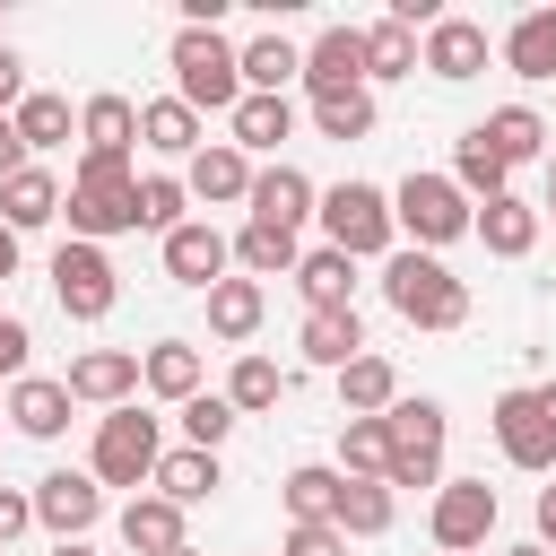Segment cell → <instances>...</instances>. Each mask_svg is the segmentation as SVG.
I'll use <instances>...</instances> for the list:
<instances>
[{
    "label": "cell",
    "instance_id": "cell-1",
    "mask_svg": "<svg viewBox=\"0 0 556 556\" xmlns=\"http://www.w3.org/2000/svg\"><path fill=\"white\" fill-rule=\"evenodd\" d=\"M61 217H70V243H104V235H139V165H130V156H87V148H78V165H70V200H61Z\"/></svg>",
    "mask_w": 556,
    "mask_h": 556
},
{
    "label": "cell",
    "instance_id": "cell-2",
    "mask_svg": "<svg viewBox=\"0 0 556 556\" xmlns=\"http://www.w3.org/2000/svg\"><path fill=\"white\" fill-rule=\"evenodd\" d=\"M165 70H174V96L191 113H235L243 104V43H226V26H174Z\"/></svg>",
    "mask_w": 556,
    "mask_h": 556
},
{
    "label": "cell",
    "instance_id": "cell-3",
    "mask_svg": "<svg viewBox=\"0 0 556 556\" xmlns=\"http://www.w3.org/2000/svg\"><path fill=\"white\" fill-rule=\"evenodd\" d=\"M382 304H391L408 330H460V321H469V287H460L434 252H417V243H400V252L382 261Z\"/></svg>",
    "mask_w": 556,
    "mask_h": 556
},
{
    "label": "cell",
    "instance_id": "cell-4",
    "mask_svg": "<svg viewBox=\"0 0 556 556\" xmlns=\"http://www.w3.org/2000/svg\"><path fill=\"white\" fill-rule=\"evenodd\" d=\"M321 243L348 261H391L400 252V217L382 182H330L321 191Z\"/></svg>",
    "mask_w": 556,
    "mask_h": 556
},
{
    "label": "cell",
    "instance_id": "cell-5",
    "mask_svg": "<svg viewBox=\"0 0 556 556\" xmlns=\"http://www.w3.org/2000/svg\"><path fill=\"white\" fill-rule=\"evenodd\" d=\"M156 460H165V426H156L139 400L96 417V452H87L96 486H130V495H148V486H156Z\"/></svg>",
    "mask_w": 556,
    "mask_h": 556
},
{
    "label": "cell",
    "instance_id": "cell-6",
    "mask_svg": "<svg viewBox=\"0 0 556 556\" xmlns=\"http://www.w3.org/2000/svg\"><path fill=\"white\" fill-rule=\"evenodd\" d=\"M391 217H400V235H408L417 252H443V243H460V235L478 226V200H469L452 174H408V182L391 191Z\"/></svg>",
    "mask_w": 556,
    "mask_h": 556
},
{
    "label": "cell",
    "instance_id": "cell-7",
    "mask_svg": "<svg viewBox=\"0 0 556 556\" xmlns=\"http://www.w3.org/2000/svg\"><path fill=\"white\" fill-rule=\"evenodd\" d=\"M391 495H408V486H443V434H452V417H443V400H391Z\"/></svg>",
    "mask_w": 556,
    "mask_h": 556
},
{
    "label": "cell",
    "instance_id": "cell-8",
    "mask_svg": "<svg viewBox=\"0 0 556 556\" xmlns=\"http://www.w3.org/2000/svg\"><path fill=\"white\" fill-rule=\"evenodd\" d=\"M486 426H495V452H504L513 469H530V478L556 469V382H521V391H504Z\"/></svg>",
    "mask_w": 556,
    "mask_h": 556
},
{
    "label": "cell",
    "instance_id": "cell-9",
    "mask_svg": "<svg viewBox=\"0 0 556 556\" xmlns=\"http://www.w3.org/2000/svg\"><path fill=\"white\" fill-rule=\"evenodd\" d=\"M495 486L486 478H443L434 486V513H426V530H434V547L443 556H469V547H486L495 539Z\"/></svg>",
    "mask_w": 556,
    "mask_h": 556
},
{
    "label": "cell",
    "instance_id": "cell-10",
    "mask_svg": "<svg viewBox=\"0 0 556 556\" xmlns=\"http://www.w3.org/2000/svg\"><path fill=\"white\" fill-rule=\"evenodd\" d=\"M113 295H122V278H113L104 243H61V252H52V304H61L70 321H104Z\"/></svg>",
    "mask_w": 556,
    "mask_h": 556
},
{
    "label": "cell",
    "instance_id": "cell-11",
    "mask_svg": "<svg viewBox=\"0 0 556 556\" xmlns=\"http://www.w3.org/2000/svg\"><path fill=\"white\" fill-rule=\"evenodd\" d=\"M96 521H104L96 469H43V478H35V530H52V547H61V539H87Z\"/></svg>",
    "mask_w": 556,
    "mask_h": 556
},
{
    "label": "cell",
    "instance_id": "cell-12",
    "mask_svg": "<svg viewBox=\"0 0 556 556\" xmlns=\"http://www.w3.org/2000/svg\"><path fill=\"white\" fill-rule=\"evenodd\" d=\"M243 208H252V226L304 235V217H321V182H313L304 165H287V156H278V165H261V174H252V200H243Z\"/></svg>",
    "mask_w": 556,
    "mask_h": 556
},
{
    "label": "cell",
    "instance_id": "cell-13",
    "mask_svg": "<svg viewBox=\"0 0 556 556\" xmlns=\"http://www.w3.org/2000/svg\"><path fill=\"white\" fill-rule=\"evenodd\" d=\"M165 278L208 295L217 278H235V235H226V226H208V217H182V226L165 235Z\"/></svg>",
    "mask_w": 556,
    "mask_h": 556
},
{
    "label": "cell",
    "instance_id": "cell-14",
    "mask_svg": "<svg viewBox=\"0 0 556 556\" xmlns=\"http://www.w3.org/2000/svg\"><path fill=\"white\" fill-rule=\"evenodd\" d=\"M365 87V26H321L304 43V96L330 104V96H356Z\"/></svg>",
    "mask_w": 556,
    "mask_h": 556
},
{
    "label": "cell",
    "instance_id": "cell-15",
    "mask_svg": "<svg viewBox=\"0 0 556 556\" xmlns=\"http://www.w3.org/2000/svg\"><path fill=\"white\" fill-rule=\"evenodd\" d=\"M486 52H495V43H486V26H478V17H434V26H426V43H417V70H426V78H443V87H460V78H478V70H486Z\"/></svg>",
    "mask_w": 556,
    "mask_h": 556
},
{
    "label": "cell",
    "instance_id": "cell-16",
    "mask_svg": "<svg viewBox=\"0 0 556 556\" xmlns=\"http://www.w3.org/2000/svg\"><path fill=\"white\" fill-rule=\"evenodd\" d=\"M252 174H261V165H252L235 139H208V148L182 165V191L208 200V208H243V200H252Z\"/></svg>",
    "mask_w": 556,
    "mask_h": 556
},
{
    "label": "cell",
    "instance_id": "cell-17",
    "mask_svg": "<svg viewBox=\"0 0 556 556\" xmlns=\"http://www.w3.org/2000/svg\"><path fill=\"white\" fill-rule=\"evenodd\" d=\"M70 400H87V408H130V391H139V348H87V356H70Z\"/></svg>",
    "mask_w": 556,
    "mask_h": 556
},
{
    "label": "cell",
    "instance_id": "cell-18",
    "mask_svg": "<svg viewBox=\"0 0 556 556\" xmlns=\"http://www.w3.org/2000/svg\"><path fill=\"white\" fill-rule=\"evenodd\" d=\"M70 382L61 374H26V382H9V426L26 434V443H61L70 434Z\"/></svg>",
    "mask_w": 556,
    "mask_h": 556
},
{
    "label": "cell",
    "instance_id": "cell-19",
    "mask_svg": "<svg viewBox=\"0 0 556 556\" xmlns=\"http://www.w3.org/2000/svg\"><path fill=\"white\" fill-rule=\"evenodd\" d=\"M539 226H547V208H530L521 191H504V200H486V208H478V226H469V235H478L495 261H530V252H539Z\"/></svg>",
    "mask_w": 556,
    "mask_h": 556
},
{
    "label": "cell",
    "instance_id": "cell-20",
    "mask_svg": "<svg viewBox=\"0 0 556 556\" xmlns=\"http://www.w3.org/2000/svg\"><path fill=\"white\" fill-rule=\"evenodd\" d=\"M113 530H122V547H130V556H174V547H191V539H182V504H165L156 486H148V495H130V504L113 513Z\"/></svg>",
    "mask_w": 556,
    "mask_h": 556
},
{
    "label": "cell",
    "instance_id": "cell-21",
    "mask_svg": "<svg viewBox=\"0 0 556 556\" xmlns=\"http://www.w3.org/2000/svg\"><path fill=\"white\" fill-rule=\"evenodd\" d=\"M226 139H235L243 156H269V165H278V139H295V104H287V96H243V104L226 113Z\"/></svg>",
    "mask_w": 556,
    "mask_h": 556
},
{
    "label": "cell",
    "instance_id": "cell-22",
    "mask_svg": "<svg viewBox=\"0 0 556 556\" xmlns=\"http://www.w3.org/2000/svg\"><path fill=\"white\" fill-rule=\"evenodd\" d=\"M78 139H87V156H130V148H139V104L113 96V87H96V96L78 104Z\"/></svg>",
    "mask_w": 556,
    "mask_h": 556
},
{
    "label": "cell",
    "instance_id": "cell-23",
    "mask_svg": "<svg viewBox=\"0 0 556 556\" xmlns=\"http://www.w3.org/2000/svg\"><path fill=\"white\" fill-rule=\"evenodd\" d=\"M61 200H70V182H61L52 165H26V174L0 191V226H9V235H35V226L61 217Z\"/></svg>",
    "mask_w": 556,
    "mask_h": 556
},
{
    "label": "cell",
    "instance_id": "cell-24",
    "mask_svg": "<svg viewBox=\"0 0 556 556\" xmlns=\"http://www.w3.org/2000/svg\"><path fill=\"white\" fill-rule=\"evenodd\" d=\"M295 295H304V313H348V304H356V261L330 252V243H313V252L295 261Z\"/></svg>",
    "mask_w": 556,
    "mask_h": 556
},
{
    "label": "cell",
    "instance_id": "cell-25",
    "mask_svg": "<svg viewBox=\"0 0 556 556\" xmlns=\"http://www.w3.org/2000/svg\"><path fill=\"white\" fill-rule=\"evenodd\" d=\"M295 356H304V365H321V374L356 365V356H365V321H356V304H348V313H304Z\"/></svg>",
    "mask_w": 556,
    "mask_h": 556
},
{
    "label": "cell",
    "instance_id": "cell-26",
    "mask_svg": "<svg viewBox=\"0 0 556 556\" xmlns=\"http://www.w3.org/2000/svg\"><path fill=\"white\" fill-rule=\"evenodd\" d=\"M139 391H156V400H200L208 382H200V348L191 339H156V348H139Z\"/></svg>",
    "mask_w": 556,
    "mask_h": 556
},
{
    "label": "cell",
    "instance_id": "cell-27",
    "mask_svg": "<svg viewBox=\"0 0 556 556\" xmlns=\"http://www.w3.org/2000/svg\"><path fill=\"white\" fill-rule=\"evenodd\" d=\"M495 52H504V70H513V78H530V87H539V78H556V9H521V17L504 26V43H495Z\"/></svg>",
    "mask_w": 556,
    "mask_h": 556
},
{
    "label": "cell",
    "instance_id": "cell-28",
    "mask_svg": "<svg viewBox=\"0 0 556 556\" xmlns=\"http://www.w3.org/2000/svg\"><path fill=\"white\" fill-rule=\"evenodd\" d=\"M139 148H156V156H182V165H191L208 139H200V113H191L182 96H148V104H139Z\"/></svg>",
    "mask_w": 556,
    "mask_h": 556
},
{
    "label": "cell",
    "instance_id": "cell-29",
    "mask_svg": "<svg viewBox=\"0 0 556 556\" xmlns=\"http://www.w3.org/2000/svg\"><path fill=\"white\" fill-rule=\"evenodd\" d=\"M261 321H269V287H261V278H217V287H208V330H217L226 348H243Z\"/></svg>",
    "mask_w": 556,
    "mask_h": 556
},
{
    "label": "cell",
    "instance_id": "cell-30",
    "mask_svg": "<svg viewBox=\"0 0 556 556\" xmlns=\"http://www.w3.org/2000/svg\"><path fill=\"white\" fill-rule=\"evenodd\" d=\"M217 486H226V460H217V452H200V443H182V452H165V460H156V495H165V504H182V513H191V504H208Z\"/></svg>",
    "mask_w": 556,
    "mask_h": 556
},
{
    "label": "cell",
    "instance_id": "cell-31",
    "mask_svg": "<svg viewBox=\"0 0 556 556\" xmlns=\"http://www.w3.org/2000/svg\"><path fill=\"white\" fill-rule=\"evenodd\" d=\"M469 130H478V139H486L504 165H530V156H547V139H556V130H547L530 104H495V113H486V122H469Z\"/></svg>",
    "mask_w": 556,
    "mask_h": 556
},
{
    "label": "cell",
    "instance_id": "cell-32",
    "mask_svg": "<svg viewBox=\"0 0 556 556\" xmlns=\"http://www.w3.org/2000/svg\"><path fill=\"white\" fill-rule=\"evenodd\" d=\"M391 400H400V365L391 356H356V365H339V408L348 417H391Z\"/></svg>",
    "mask_w": 556,
    "mask_h": 556
},
{
    "label": "cell",
    "instance_id": "cell-33",
    "mask_svg": "<svg viewBox=\"0 0 556 556\" xmlns=\"http://www.w3.org/2000/svg\"><path fill=\"white\" fill-rule=\"evenodd\" d=\"M287 78H304V43H287L278 26L243 43V96H287Z\"/></svg>",
    "mask_w": 556,
    "mask_h": 556
},
{
    "label": "cell",
    "instance_id": "cell-34",
    "mask_svg": "<svg viewBox=\"0 0 556 556\" xmlns=\"http://www.w3.org/2000/svg\"><path fill=\"white\" fill-rule=\"evenodd\" d=\"M287 382H295V374H287L278 356L243 348V356H235V374H226V400H235V417H261V408H278V400H287Z\"/></svg>",
    "mask_w": 556,
    "mask_h": 556
},
{
    "label": "cell",
    "instance_id": "cell-35",
    "mask_svg": "<svg viewBox=\"0 0 556 556\" xmlns=\"http://www.w3.org/2000/svg\"><path fill=\"white\" fill-rule=\"evenodd\" d=\"M295 261H304V243L295 235H278V226H235V269L243 278H295Z\"/></svg>",
    "mask_w": 556,
    "mask_h": 556
},
{
    "label": "cell",
    "instance_id": "cell-36",
    "mask_svg": "<svg viewBox=\"0 0 556 556\" xmlns=\"http://www.w3.org/2000/svg\"><path fill=\"white\" fill-rule=\"evenodd\" d=\"M339 469H321V460H295L287 478H278V495H287V521H339Z\"/></svg>",
    "mask_w": 556,
    "mask_h": 556
},
{
    "label": "cell",
    "instance_id": "cell-37",
    "mask_svg": "<svg viewBox=\"0 0 556 556\" xmlns=\"http://www.w3.org/2000/svg\"><path fill=\"white\" fill-rule=\"evenodd\" d=\"M452 182H460V191L486 208V200H504V191H513V165H504V156H495L478 130H460V148H452Z\"/></svg>",
    "mask_w": 556,
    "mask_h": 556
},
{
    "label": "cell",
    "instance_id": "cell-38",
    "mask_svg": "<svg viewBox=\"0 0 556 556\" xmlns=\"http://www.w3.org/2000/svg\"><path fill=\"white\" fill-rule=\"evenodd\" d=\"M391 521H400V495H391L382 478H348V486H339V530H348V539H382Z\"/></svg>",
    "mask_w": 556,
    "mask_h": 556
},
{
    "label": "cell",
    "instance_id": "cell-39",
    "mask_svg": "<svg viewBox=\"0 0 556 556\" xmlns=\"http://www.w3.org/2000/svg\"><path fill=\"white\" fill-rule=\"evenodd\" d=\"M374 78H417V26H400V17L365 26V87Z\"/></svg>",
    "mask_w": 556,
    "mask_h": 556
},
{
    "label": "cell",
    "instance_id": "cell-40",
    "mask_svg": "<svg viewBox=\"0 0 556 556\" xmlns=\"http://www.w3.org/2000/svg\"><path fill=\"white\" fill-rule=\"evenodd\" d=\"M339 478H391V426L382 417H348L339 426Z\"/></svg>",
    "mask_w": 556,
    "mask_h": 556
},
{
    "label": "cell",
    "instance_id": "cell-41",
    "mask_svg": "<svg viewBox=\"0 0 556 556\" xmlns=\"http://www.w3.org/2000/svg\"><path fill=\"white\" fill-rule=\"evenodd\" d=\"M9 122H17V139H26V156H43V148H61V139H70V96H52V87H35V96H26V104H17Z\"/></svg>",
    "mask_w": 556,
    "mask_h": 556
},
{
    "label": "cell",
    "instance_id": "cell-42",
    "mask_svg": "<svg viewBox=\"0 0 556 556\" xmlns=\"http://www.w3.org/2000/svg\"><path fill=\"white\" fill-rule=\"evenodd\" d=\"M182 208H191V191H182V174H139V226L165 243L174 226H182Z\"/></svg>",
    "mask_w": 556,
    "mask_h": 556
},
{
    "label": "cell",
    "instance_id": "cell-43",
    "mask_svg": "<svg viewBox=\"0 0 556 556\" xmlns=\"http://www.w3.org/2000/svg\"><path fill=\"white\" fill-rule=\"evenodd\" d=\"M313 130L321 139H374V87H356V96H330V104H313Z\"/></svg>",
    "mask_w": 556,
    "mask_h": 556
},
{
    "label": "cell",
    "instance_id": "cell-44",
    "mask_svg": "<svg viewBox=\"0 0 556 556\" xmlns=\"http://www.w3.org/2000/svg\"><path fill=\"white\" fill-rule=\"evenodd\" d=\"M235 426H243V417H235V400H226V391H200V400H182V443L217 452V443H226Z\"/></svg>",
    "mask_w": 556,
    "mask_h": 556
},
{
    "label": "cell",
    "instance_id": "cell-45",
    "mask_svg": "<svg viewBox=\"0 0 556 556\" xmlns=\"http://www.w3.org/2000/svg\"><path fill=\"white\" fill-rule=\"evenodd\" d=\"M278 556H348V530L339 521H287Z\"/></svg>",
    "mask_w": 556,
    "mask_h": 556
},
{
    "label": "cell",
    "instance_id": "cell-46",
    "mask_svg": "<svg viewBox=\"0 0 556 556\" xmlns=\"http://www.w3.org/2000/svg\"><path fill=\"white\" fill-rule=\"evenodd\" d=\"M35 530V486H0V556H9V539H26Z\"/></svg>",
    "mask_w": 556,
    "mask_h": 556
},
{
    "label": "cell",
    "instance_id": "cell-47",
    "mask_svg": "<svg viewBox=\"0 0 556 556\" xmlns=\"http://www.w3.org/2000/svg\"><path fill=\"white\" fill-rule=\"evenodd\" d=\"M26 348H35V330L17 313H0V382H26Z\"/></svg>",
    "mask_w": 556,
    "mask_h": 556
},
{
    "label": "cell",
    "instance_id": "cell-48",
    "mask_svg": "<svg viewBox=\"0 0 556 556\" xmlns=\"http://www.w3.org/2000/svg\"><path fill=\"white\" fill-rule=\"evenodd\" d=\"M26 96H35V87H26V61H17L9 43H0V113H17Z\"/></svg>",
    "mask_w": 556,
    "mask_h": 556
},
{
    "label": "cell",
    "instance_id": "cell-49",
    "mask_svg": "<svg viewBox=\"0 0 556 556\" xmlns=\"http://www.w3.org/2000/svg\"><path fill=\"white\" fill-rule=\"evenodd\" d=\"M26 165H35V156H26V139H17V122L0 113V191H9V182H17Z\"/></svg>",
    "mask_w": 556,
    "mask_h": 556
},
{
    "label": "cell",
    "instance_id": "cell-50",
    "mask_svg": "<svg viewBox=\"0 0 556 556\" xmlns=\"http://www.w3.org/2000/svg\"><path fill=\"white\" fill-rule=\"evenodd\" d=\"M539 547L556 556V486H539Z\"/></svg>",
    "mask_w": 556,
    "mask_h": 556
},
{
    "label": "cell",
    "instance_id": "cell-51",
    "mask_svg": "<svg viewBox=\"0 0 556 556\" xmlns=\"http://www.w3.org/2000/svg\"><path fill=\"white\" fill-rule=\"evenodd\" d=\"M17 252H26V235H9V226H0V278H17Z\"/></svg>",
    "mask_w": 556,
    "mask_h": 556
},
{
    "label": "cell",
    "instance_id": "cell-52",
    "mask_svg": "<svg viewBox=\"0 0 556 556\" xmlns=\"http://www.w3.org/2000/svg\"><path fill=\"white\" fill-rule=\"evenodd\" d=\"M52 556H96V547H87V539H61V547H52Z\"/></svg>",
    "mask_w": 556,
    "mask_h": 556
},
{
    "label": "cell",
    "instance_id": "cell-53",
    "mask_svg": "<svg viewBox=\"0 0 556 556\" xmlns=\"http://www.w3.org/2000/svg\"><path fill=\"white\" fill-rule=\"evenodd\" d=\"M547 217H556V148H547Z\"/></svg>",
    "mask_w": 556,
    "mask_h": 556
},
{
    "label": "cell",
    "instance_id": "cell-54",
    "mask_svg": "<svg viewBox=\"0 0 556 556\" xmlns=\"http://www.w3.org/2000/svg\"><path fill=\"white\" fill-rule=\"evenodd\" d=\"M504 556H547V547H539V539H521V547H504Z\"/></svg>",
    "mask_w": 556,
    "mask_h": 556
},
{
    "label": "cell",
    "instance_id": "cell-55",
    "mask_svg": "<svg viewBox=\"0 0 556 556\" xmlns=\"http://www.w3.org/2000/svg\"><path fill=\"white\" fill-rule=\"evenodd\" d=\"M174 556H200V547H174Z\"/></svg>",
    "mask_w": 556,
    "mask_h": 556
},
{
    "label": "cell",
    "instance_id": "cell-56",
    "mask_svg": "<svg viewBox=\"0 0 556 556\" xmlns=\"http://www.w3.org/2000/svg\"><path fill=\"white\" fill-rule=\"evenodd\" d=\"M0 417H9V400H0Z\"/></svg>",
    "mask_w": 556,
    "mask_h": 556
}]
</instances>
